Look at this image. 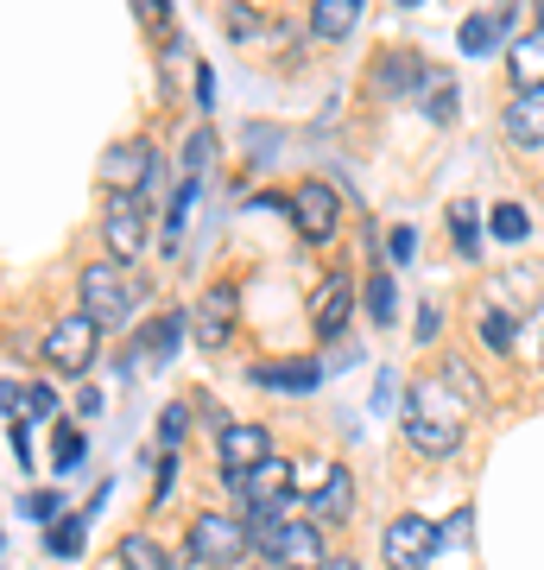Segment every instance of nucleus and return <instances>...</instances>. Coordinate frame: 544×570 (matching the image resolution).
<instances>
[{"label":"nucleus","mask_w":544,"mask_h":570,"mask_svg":"<svg viewBox=\"0 0 544 570\" xmlns=\"http://www.w3.org/2000/svg\"><path fill=\"white\" fill-rule=\"evenodd\" d=\"M405 438L424 450V456H449L463 444V412L449 406L444 387H405Z\"/></svg>","instance_id":"1"},{"label":"nucleus","mask_w":544,"mask_h":570,"mask_svg":"<svg viewBox=\"0 0 544 570\" xmlns=\"http://www.w3.org/2000/svg\"><path fill=\"white\" fill-rule=\"evenodd\" d=\"M133 305H140V285L127 279V266L96 261L89 273H82V311H89L96 324H127Z\"/></svg>","instance_id":"2"},{"label":"nucleus","mask_w":544,"mask_h":570,"mask_svg":"<svg viewBox=\"0 0 544 570\" xmlns=\"http://www.w3.org/2000/svg\"><path fill=\"white\" fill-rule=\"evenodd\" d=\"M247 539L254 532L235 520V513H197L190 520V558H197L202 570H228L247 558Z\"/></svg>","instance_id":"3"},{"label":"nucleus","mask_w":544,"mask_h":570,"mask_svg":"<svg viewBox=\"0 0 544 570\" xmlns=\"http://www.w3.org/2000/svg\"><path fill=\"white\" fill-rule=\"evenodd\" d=\"M96 336H101L96 317L89 311H70L63 324L44 330V362L58 367V374H82V367L96 362Z\"/></svg>","instance_id":"4"},{"label":"nucleus","mask_w":544,"mask_h":570,"mask_svg":"<svg viewBox=\"0 0 544 570\" xmlns=\"http://www.w3.org/2000/svg\"><path fill=\"white\" fill-rule=\"evenodd\" d=\"M437 546H444V532L431 527V520H418V513H399V520L380 532V551H386L393 570H424L437 558Z\"/></svg>","instance_id":"5"},{"label":"nucleus","mask_w":544,"mask_h":570,"mask_svg":"<svg viewBox=\"0 0 544 570\" xmlns=\"http://www.w3.org/2000/svg\"><path fill=\"white\" fill-rule=\"evenodd\" d=\"M222 475H228V489L235 482H247L254 469H266L273 463V438H266L260 425H222Z\"/></svg>","instance_id":"6"},{"label":"nucleus","mask_w":544,"mask_h":570,"mask_svg":"<svg viewBox=\"0 0 544 570\" xmlns=\"http://www.w3.org/2000/svg\"><path fill=\"white\" fill-rule=\"evenodd\" d=\"M291 223H298L304 242H329L336 223H343V204H336V190L329 184H298V197H291Z\"/></svg>","instance_id":"7"},{"label":"nucleus","mask_w":544,"mask_h":570,"mask_svg":"<svg viewBox=\"0 0 544 570\" xmlns=\"http://www.w3.org/2000/svg\"><path fill=\"white\" fill-rule=\"evenodd\" d=\"M235 494L247 501V513H279L285 501L298 494V482H291V463H279V456H273V463L254 469L247 482H235Z\"/></svg>","instance_id":"8"},{"label":"nucleus","mask_w":544,"mask_h":570,"mask_svg":"<svg viewBox=\"0 0 544 570\" xmlns=\"http://www.w3.org/2000/svg\"><path fill=\"white\" fill-rule=\"evenodd\" d=\"M101 235H108V254H115V261H133V254H140L146 247V197H115V209H108V228H101Z\"/></svg>","instance_id":"9"},{"label":"nucleus","mask_w":544,"mask_h":570,"mask_svg":"<svg viewBox=\"0 0 544 570\" xmlns=\"http://www.w3.org/2000/svg\"><path fill=\"white\" fill-rule=\"evenodd\" d=\"M101 171H108V184H127V197H140V184H152L159 159H152V146H146V140H133V146H115Z\"/></svg>","instance_id":"10"},{"label":"nucleus","mask_w":544,"mask_h":570,"mask_svg":"<svg viewBox=\"0 0 544 570\" xmlns=\"http://www.w3.org/2000/svg\"><path fill=\"white\" fill-rule=\"evenodd\" d=\"M228 330H235V292H209L197 305V317H190V336H197L202 348H222Z\"/></svg>","instance_id":"11"},{"label":"nucleus","mask_w":544,"mask_h":570,"mask_svg":"<svg viewBox=\"0 0 544 570\" xmlns=\"http://www.w3.org/2000/svg\"><path fill=\"white\" fill-rule=\"evenodd\" d=\"M279 570H323L329 558H323V532L310 527V520H291V532H285L279 558H273Z\"/></svg>","instance_id":"12"},{"label":"nucleus","mask_w":544,"mask_h":570,"mask_svg":"<svg viewBox=\"0 0 544 570\" xmlns=\"http://www.w3.org/2000/svg\"><path fill=\"white\" fill-rule=\"evenodd\" d=\"M506 26H513V7H494V13H468V20L456 26V45H463L468 58H482V51H494V45H501Z\"/></svg>","instance_id":"13"},{"label":"nucleus","mask_w":544,"mask_h":570,"mask_svg":"<svg viewBox=\"0 0 544 570\" xmlns=\"http://www.w3.org/2000/svg\"><path fill=\"white\" fill-rule=\"evenodd\" d=\"M506 140L544 146V89H525V96H513V108H506Z\"/></svg>","instance_id":"14"},{"label":"nucleus","mask_w":544,"mask_h":570,"mask_svg":"<svg viewBox=\"0 0 544 570\" xmlns=\"http://www.w3.org/2000/svg\"><path fill=\"white\" fill-rule=\"evenodd\" d=\"M506 70H513V82H520V96L525 89H544V26L538 32H525V39H513Z\"/></svg>","instance_id":"15"},{"label":"nucleus","mask_w":544,"mask_h":570,"mask_svg":"<svg viewBox=\"0 0 544 570\" xmlns=\"http://www.w3.org/2000/svg\"><path fill=\"white\" fill-rule=\"evenodd\" d=\"M178 336H184V317L178 311H171V317H159V324H146L140 336H133V362H165V355H171V348H178Z\"/></svg>","instance_id":"16"},{"label":"nucleus","mask_w":544,"mask_h":570,"mask_svg":"<svg viewBox=\"0 0 544 570\" xmlns=\"http://www.w3.org/2000/svg\"><path fill=\"white\" fill-rule=\"evenodd\" d=\"M374 82H380V96H405L412 82H431V70H424L418 58H405V51H393V58H380Z\"/></svg>","instance_id":"17"},{"label":"nucleus","mask_w":544,"mask_h":570,"mask_svg":"<svg viewBox=\"0 0 544 570\" xmlns=\"http://www.w3.org/2000/svg\"><path fill=\"white\" fill-rule=\"evenodd\" d=\"M310 324H317L323 336H336V330L348 324V279H343V273H336V279L317 292V311H310Z\"/></svg>","instance_id":"18"},{"label":"nucleus","mask_w":544,"mask_h":570,"mask_svg":"<svg viewBox=\"0 0 544 570\" xmlns=\"http://www.w3.org/2000/svg\"><path fill=\"white\" fill-rule=\"evenodd\" d=\"M115 564H121V570H165L171 558H165L159 539H146V532H127L121 546H115Z\"/></svg>","instance_id":"19"},{"label":"nucleus","mask_w":544,"mask_h":570,"mask_svg":"<svg viewBox=\"0 0 544 570\" xmlns=\"http://www.w3.org/2000/svg\"><path fill=\"white\" fill-rule=\"evenodd\" d=\"M254 381H260V387H285V393H310L323 381V367L317 362H285V367H260Z\"/></svg>","instance_id":"20"},{"label":"nucleus","mask_w":544,"mask_h":570,"mask_svg":"<svg viewBox=\"0 0 544 570\" xmlns=\"http://www.w3.org/2000/svg\"><path fill=\"white\" fill-rule=\"evenodd\" d=\"M355 20H362V0H317V13H310V26H317L323 39L355 32Z\"/></svg>","instance_id":"21"},{"label":"nucleus","mask_w":544,"mask_h":570,"mask_svg":"<svg viewBox=\"0 0 544 570\" xmlns=\"http://www.w3.org/2000/svg\"><path fill=\"white\" fill-rule=\"evenodd\" d=\"M310 508H317V520H348V513H355V482H348V469H343V463H336L329 489H323Z\"/></svg>","instance_id":"22"},{"label":"nucleus","mask_w":544,"mask_h":570,"mask_svg":"<svg viewBox=\"0 0 544 570\" xmlns=\"http://www.w3.org/2000/svg\"><path fill=\"white\" fill-rule=\"evenodd\" d=\"M82 539H89V520H77V513H70V520H58V527L44 532V551H51V558H77Z\"/></svg>","instance_id":"23"},{"label":"nucleus","mask_w":544,"mask_h":570,"mask_svg":"<svg viewBox=\"0 0 544 570\" xmlns=\"http://www.w3.org/2000/svg\"><path fill=\"white\" fill-rule=\"evenodd\" d=\"M399 292H393V279H386V273H374V279H367V317H374V324H393V317H399Z\"/></svg>","instance_id":"24"},{"label":"nucleus","mask_w":544,"mask_h":570,"mask_svg":"<svg viewBox=\"0 0 544 570\" xmlns=\"http://www.w3.org/2000/svg\"><path fill=\"white\" fill-rule=\"evenodd\" d=\"M424 102H431V121H456V82L437 70V77L424 82Z\"/></svg>","instance_id":"25"},{"label":"nucleus","mask_w":544,"mask_h":570,"mask_svg":"<svg viewBox=\"0 0 544 570\" xmlns=\"http://www.w3.org/2000/svg\"><path fill=\"white\" fill-rule=\"evenodd\" d=\"M51 456H58V469H77L82 456H89V438H82L77 425H58V438H51Z\"/></svg>","instance_id":"26"},{"label":"nucleus","mask_w":544,"mask_h":570,"mask_svg":"<svg viewBox=\"0 0 544 570\" xmlns=\"http://www.w3.org/2000/svg\"><path fill=\"white\" fill-rule=\"evenodd\" d=\"M487 228H494V235H501V242H525V209L520 204H494V216H487Z\"/></svg>","instance_id":"27"},{"label":"nucleus","mask_w":544,"mask_h":570,"mask_svg":"<svg viewBox=\"0 0 544 570\" xmlns=\"http://www.w3.org/2000/svg\"><path fill=\"white\" fill-rule=\"evenodd\" d=\"M329 475H336V463H298V469H291V482H298V489L310 494V501H317V494L329 489Z\"/></svg>","instance_id":"28"},{"label":"nucleus","mask_w":544,"mask_h":570,"mask_svg":"<svg viewBox=\"0 0 544 570\" xmlns=\"http://www.w3.org/2000/svg\"><path fill=\"white\" fill-rule=\"evenodd\" d=\"M209 153H216V140H209V134H190V146H184V178H190V184L202 178V165H209Z\"/></svg>","instance_id":"29"},{"label":"nucleus","mask_w":544,"mask_h":570,"mask_svg":"<svg viewBox=\"0 0 544 570\" xmlns=\"http://www.w3.org/2000/svg\"><path fill=\"white\" fill-rule=\"evenodd\" d=\"M26 513H32V520H44V527H58V513H63L58 489H39V494H26Z\"/></svg>","instance_id":"30"},{"label":"nucleus","mask_w":544,"mask_h":570,"mask_svg":"<svg viewBox=\"0 0 544 570\" xmlns=\"http://www.w3.org/2000/svg\"><path fill=\"white\" fill-rule=\"evenodd\" d=\"M449 228H456V247H463V254H475V204L449 209Z\"/></svg>","instance_id":"31"},{"label":"nucleus","mask_w":544,"mask_h":570,"mask_svg":"<svg viewBox=\"0 0 544 570\" xmlns=\"http://www.w3.org/2000/svg\"><path fill=\"white\" fill-rule=\"evenodd\" d=\"M482 336L494 348H506V343H513V317H506V311H482Z\"/></svg>","instance_id":"32"},{"label":"nucleus","mask_w":544,"mask_h":570,"mask_svg":"<svg viewBox=\"0 0 544 570\" xmlns=\"http://www.w3.org/2000/svg\"><path fill=\"white\" fill-rule=\"evenodd\" d=\"M184 431H190V412H184V406H165L159 438H165V444H184Z\"/></svg>","instance_id":"33"},{"label":"nucleus","mask_w":544,"mask_h":570,"mask_svg":"<svg viewBox=\"0 0 544 570\" xmlns=\"http://www.w3.org/2000/svg\"><path fill=\"white\" fill-rule=\"evenodd\" d=\"M386 254H393V261H412V254H418V235H412V228H393V235H386Z\"/></svg>","instance_id":"34"},{"label":"nucleus","mask_w":544,"mask_h":570,"mask_svg":"<svg viewBox=\"0 0 544 570\" xmlns=\"http://www.w3.org/2000/svg\"><path fill=\"white\" fill-rule=\"evenodd\" d=\"M437 330H444V317H437V305H424V311H418V343H431Z\"/></svg>","instance_id":"35"},{"label":"nucleus","mask_w":544,"mask_h":570,"mask_svg":"<svg viewBox=\"0 0 544 570\" xmlns=\"http://www.w3.org/2000/svg\"><path fill=\"white\" fill-rule=\"evenodd\" d=\"M26 400H32V412H39V419H51V412H58V393H51V387H32Z\"/></svg>","instance_id":"36"},{"label":"nucleus","mask_w":544,"mask_h":570,"mask_svg":"<svg viewBox=\"0 0 544 570\" xmlns=\"http://www.w3.org/2000/svg\"><path fill=\"white\" fill-rule=\"evenodd\" d=\"M171 475H178V456H165V463H159V489H152V501H165V494H171Z\"/></svg>","instance_id":"37"},{"label":"nucleus","mask_w":544,"mask_h":570,"mask_svg":"<svg viewBox=\"0 0 544 570\" xmlns=\"http://www.w3.org/2000/svg\"><path fill=\"white\" fill-rule=\"evenodd\" d=\"M197 102H202V108L216 102V77H209V70H197Z\"/></svg>","instance_id":"38"},{"label":"nucleus","mask_w":544,"mask_h":570,"mask_svg":"<svg viewBox=\"0 0 544 570\" xmlns=\"http://www.w3.org/2000/svg\"><path fill=\"white\" fill-rule=\"evenodd\" d=\"M13 456H20V463H32V438H26V425H13Z\"/></svg>","instance_id":"39"},{"label":"nucleus","mask_w":544,"mask_h":570,"mask_svg":"<svg viewBox=\"0 0 544 570\" xmlns=\"http://www.w3.org/2000/svg\"><path fill=\"white\" fill-rule=\"evenodd\" d=\"M329 570H362V564H355V558H336V564H329Z\"/></svg>","instance_id":"40"}]
</instances>
